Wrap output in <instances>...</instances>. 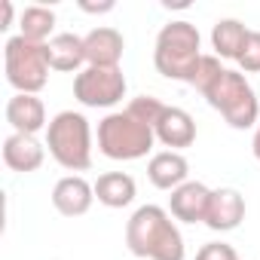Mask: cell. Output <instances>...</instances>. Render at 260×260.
Listing matches in <instances>:
<instances>
[{"label": "cell", "mask_w": 260, "mask_h": 260, "mask_svg": "<svg viewBox=\"0 0 260 260\" xmlns=\"http://www.w3.org/2000/svg\"><path fill=\"white\" fill-rule=\"evenodd\" d=\"M125 245L144 260H184V236L159 205H141L125 220Z\"/></svg>", "instance_id": "1"}, {"label": "cell", "mask_w": 260, "mask_h": 260, "mask_svg": "<svg viewBox=\"0 0 260 260\" xmlns=\"http://www.w3.org/2000/svg\"><path fill=\"white\" fill-rule=\"evenodd\" d=\"M202 37L196 31V25H190L187 19H175L169 25H162V31L156 34V46H153V64L166 80H181L190 83L193 71L202 58Z\"/></svg>", "instance_id": "2"}, {"label": "cell", "mask_w": 260, "mask_h": 260, "mask_svg": "<svg viewBox=\"0 0 260 260\" xmlns=\"http://www.w3.org/2000/svg\"><path fill=\"white\" fill-rule=\"evenodd\" d=\"M153 141H156L153 125L141 122L128 110L107 113L98 122V150L107 159H116V162L141 159V156H147L153 150Z\"/></svg>", "instance_id": "3"}, {"label": "cell", "mask_w": 260, "mask_h": 260, "mask_svg": "<svg viewBox=\"0 0 260 260\" xmlns=\"http://www.w3.org/2000/svg\"><path fill=\"white\" fill-rule=\"evenodd\" d=\"M49 156L68 172H86L92 166V128L77 110H61L46 125Z\"/></svg>", "instance_id": "4"}, {"label": "cell", "mask_w": 260, "mask_h": 260, "mask_svg": "<svg viewBox=\"0 0 260 260\" xmlns=\"http://www.w3.org/2000/svg\"><path fill=\"white\" fill-rule=\"evenodd\" d=\"M4 68H7V83L16 92L37 95L46 80H49V55L43 43H31L22 34L10 37L4 46Z\"/></svg>", "instance_id": "5"}, {"label": "cell", "mask_w": 260, "mask_h": 260, "mask_svg": "<svg viewBox=\"0 0 260 260\" xmlns=\"http://www.w3.org/2000/svg\"><path fill=\"white\" fill-rule=\"evenodd\" d=\"M205 101L220 110V116L233 125V128H251L260 119V101L251 89V83L245 80L242 71H223V77L211 86V92L205 95Z\"/></svg>", "instance_id": "6"}, {"label": "cell", "mask_w": 260, "mask_h": 260, "mask_svg": "<svg viewBox=\"0 0 260 260\" xmlns=\"http://www.w3.org/2000/svg\"><path fill=\"white\" fill-rule=\"evenodd\" d=\"M74 98L83 107H113L125 98V77L119 68H83L74 77Z\"/></svg>", "instance_id": "7"}, {"label": "cell", "mask_w": 260, "mask_h": 260, "mask_svg": "<svg viewBox=\"0 0 260 260\" xmlns=\"http://www.w3.org/2000/svg\"><path fill=\"white\" fill-rule=\"evenodd\" d=\"M95 202V184H89L83 175H64L52 187V205L64 217H83Z\"/></svg>", "instance_id": "8"}, {"label": "cell", "mask_w": 260, "mask_h": 260, "mask_svg": "<svg viewBox=\"0 0 260 260\" xmlns=\"http://www.w3.org/2000/svg\"><path fill=\"white\" fill-rule=\"evenodd\" d=\"M208 202H211V190L202 181H187L178 190H172L169 196V211L175 220L181 223H205L208 214Z\"/></svg>", "instance_id": "9"}, {"label": "cell", "mask_w": 260, "mask_h": 260, "mask_svg": "<svg viewBox=\"0 0 260 260\" xmlns=\"http://www.w3.org/2000/svg\"><path fill=\"white\" fill-rule=\"evenodd\" d=\"M245 220V196L233 187H220L211 190V202H208V214H205V226L214 233H230Z\"/></svg>", "instance_id": "10"}, {"label": "cell", "mask_w": 260, "mask_h": 260, "mask_svg": "<svg viewBox=\"0 0 260 260\" xmlns=\"http://www.w3.org/2000/svg\"><path fill=\"white\" fill-rule=\"evenodd\" d=\"M153 132H156V141L159 144H166V147H172V150L181 153L184 147H190L196 141V119L184 107H169L166 104L162 116L153 125Z\"/></svg>", "instance_id": "11"}, {"label": "cell", "mask_w": 260, "mask_h": 260, "mask_svg": "<svg viewBox=\"0 0 260 260\" xmlns=\"http://www.w3.org/2000/svg\"><path fill=\"white\" fill-rule=\"evenodd\" d=\"M86 68H119V58H122V49H125V40L116 28H92L86 37Z\"/></svg>", "instance_id": "12"}, {"label": "cell", "mask_w": 260, "mask_h": 260, "mask_svg": "<svg viewBox=\"0 0 260 260\" xmlns=\"http://www.w3.org/2000/svg\"><path fill=\"white\" fill-rule=\"evenodd\" d=\"M7 122L13 125V132L19 135H34L40 128H46V107L37 95H25V92H16L10 101H7Z\"/></svg>", "instance_id": "13"}, {"label": "cell", "mask_w": 260, "mask_h": 260, "mask_svg": "<svg viewBox=\"0 0 260 260\" xmlns=\"http://www.w3.org/2000/svg\"><path fill=\"white\" fill-rule=\"evenodd\" d=\"M46 159V147L34 138V135H19L13 132L7 141H4V162L7 169L19 172V175H31L43 166Z\"/></svg>", "instance_id": "14"}, {"label": "cell", "mask_w": 260, "mask_h": 260, "mask_svg": "<svg viewBox=\"0 0 260 260\" xmlns=\"http://www.w3.org/2000/svg\"><path fill=\"white\" fill-rule=\"evenodd\" d=\"M187 175H190V162L178 150H159L147 162V178L156 190H178L181 184H187Z\"/></svg>", "instance_id": "15"}, {"label": "cell", "mask_w": 260, "mask_h": 260, "mask_svg": "<svg viewBox=\"0 0 260 260\" xmlns=\"http://www.w3.org/2000/svg\"><path fill=\"white\" fill-rule=\"evenodd\" d=\"M46 55H49V68L52 71H61V74H80V68L86 64V43L83 37L64 31V34H55L49 43H46Z\"/></svg>", "instance_id": "16"}, {"label": "cell", "mask_w": 260, "mask_h": 260, "mask_svg": "<svg viewBox=\"0 0 260 260\" xmlns=\"http://www.w3.org/2000/svg\"><path fill=\"white\" fill-rule=\"evenodd\" d=\"M135 193H138L135 178L125 175V172H104L95 181V199L101 205H107V208H125V205H132Z\"/></svg>", "instance_id": "17"}, {"label": "cell", "mask_w": 260, "mask_h": 260, "mask_svg": "<svg viewBox=\"0 0 260 260\" xmlns=\"http://www.w3.org/2000/svg\"><path fill=\"white\" fill-rule=\"evenodd\" d=\"M248 40V28L239 22V19H220L214 28H211V46H214V55L217 58H239L242 46Z\"/></svg>", "instance_id": "18"}, {"label": "cell", "mask_w": 260, "mask_h": 260, "mask_svg": "<svg viewBox=\"0 0 260 260\" xmlns=\"http://www.w3.org/2000/svg\"><path fill=\"white\" fill-rule=\"evenodd\" d=\"M19 28H22V37L25 40H31V43H49L55 34V13L49 10V7H40V4H34V7H25L22 10V19H19Z\"/></svg>", "instance_id": "19"}, {"label": "cell", "mask_w": 260, "mask_h": 260, "mask_svg": "<svg viewBox=\"0 0 260 260\" xmlns=\"http://www.w3.org/2000/svg\"><path fill=\"white\" fill-rule=\"evenodd\" d=\"M223 64H220V58L217 55H202L199 58V64H196V71H193V80H190V86L205 98L208 92H211V86L223 77Z\"/></svg>", "instance_id": "20"}, {"label": "cell", "mask_w": 260, "mask_h": 260, "mask_svg": "<svg viewBox=\"0 0 260 260\" xmlns=\"http://www.w3.org/2000/svg\"><path fill=\"white\" fill-rule=\"evenodd\" d=\"M132 116H138L141 122H147V125H156V119L162 116V110H166V104L159 101V98H153V95H138V98H132L128 101V107H125Z\"/></svg>", "instance_id": "21"}, {"label": "cell", "mask_w": 260, "mask_h": 260, "mask_svg": "<svg viewBox=\"0 0 260 260\" xmlns=\"http://www.w3.org/2000/svg\"><path fill=\"white\" fill-rule=\"evenodd\" d=\"M236 64H239L242 74H257L260 71V31H248V40H245Z\"/></svg>", "instance_id": "22"}, {"label": "cell", "mask_w": 260, "mask_h": 260, "mask_svg": "<svg viewBox=\"0 0 260 260\" xmlns=\"http://www.w3.org/2000/svg\"><path fill=\"white\" fill-rule=\"evenodd\" d=\"M196 260H239V254H236V248L226 245V242H208V245L199 248Z\"/></svg>", "instance_id": "23"}, {"label": "cell", "mask_w": 260, "mask_h": 260, "mask_svg": "<svg viewBox=\"0 0 260 260\" xmlns=\"http://www.w3.org/2000/svg\"><path fill=\"white\" fill-rule=\"evenodd\" d=\"M80 10L83 13H110L113 10V0H104V4H89V0H80Z\"/></svg>", "instance_id": "24"}, {"label": "cell", "mask_w": 260, "mask_h": 260, "mask_svg": "<svg viewBox=\"0 0 260 260\" xmlns=\"http://www.w3.org/2000/svg\"><path fill=\"white\" fill-rule=\"evenodd\" d=\"M0 7H4V22H0V28H10L13 25V4H10V0H4V4H0Z\"/></svg>", "instance_id": "25"}, {"label": "cell", "mask_w": 260, "mask_h": 260, "mask_svg": "<svg viewBox=\"0 0 260 260\" xmlns=\"http://www.w3.org/2000/svg\"><path fill=\"white\" fill-rule=\"evenodd\" d=\"M251 153H254V159L260 162V122H257V128H254V141H251Z\"/></svg>", "instance_id": "26"}]
</instances>
